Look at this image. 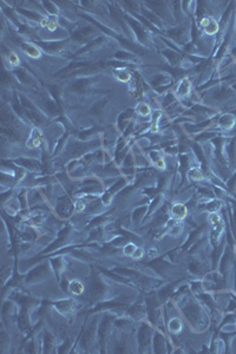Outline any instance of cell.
<instances>
[{"mask_svg":"<svg viewBox=\"0 0 236 354\" xmlns=\"http://www.w3.org/2000/svg\"><path fill=\"white\" fill-rule=\"evenodd\" d=\"M202 26L206 28V32L209 33V34H214V33L217 32V23L215 20H212L210 18H204L202 20Z\"/></svg>","mask_w":236,"mask_h":354,"instance_id":"cell-1","label":"cell"},{"mask_svg":"<svg viewBox=\"0 0 236 354\" xmlns=\"http://www.w3.org/2000/svg\"><path fill=\"white\" fill-rule=\"evenodd\" d=\"M187 208L183 204H175L171 208V215L173 217L177 218V220H182L187 216Z\"/></svg>","mask_w":236,"mask_h":354,"instance_id":"cell-2","label":"cell"},{"mask_svg":"<svg viewBox=\"0 0 236 354\" xmlns=\"http://www.w3.org/2000/svg\"><path fill=\"white\" fill-rule=\"evenodd\" d=\"M70 290H71L73 294L79 295V294H82L83 290H84V286H83V283H80L79 281H72V282L70 283Z\"/></svg>","mask_w":236,"mask_h":354,"instance_id":"cell-3","label":"cell"},{"mask_svg":"<svg viewBox=\"0 0 236 354\" xmlns=\"http://www.w3.org/2000/svg\"><path fill=\"white\" fill-rule=\"evenodd\" d=\"M189 176L191 177L192 180H195V181H201V180L203 178V175H202V172H201L198 169H196V168L191 169V170L189 171Z\"/></svg>","mask_w":236,"mask_h":354,"instance_id":"cell-4","label":"cell"},{"mask_svg":"<svg viewBox=\"0 0 236 354\" xmlns=\"http://www.w3.org/2000/svg\"><path fill=\"white\" fill-rule=\"evenodd\" d=\"M169 327H170V329H171V330L174 332V333H177L178 330H181L182 325H181V322H179V320L175 319V320H173V321H170Z\"/></svg>","mask_w":236,"mask_h":354,"instance_id":"cell-5","label":"cell"},{"mask_svg":"<svg viewBox=\"0 0 236 354\" xmlns=\"http://www.w3.org/2000/svg\"><path fill=\"white\" fill-rule=\"evenodd\" d=\"M138 112L141 113V115H143V116H146V115H149V112H150V107L146 105V104H141L138 106Z\"/></svg>","mask_w":236,"mask_h":354,"instance_id":"cell-6","label":"cell"},{"mask_svg":"<svg viewBox=\"0 0 236 354\" xmlns=\"http://www.w3.org/2000/svg\"><path fill=\"white\" fill-rule=\"evenodd\" d=\"M136 249H137V248L132 245V243H130V245H127V246L124 248V253H125V255H131V256H132Z\"/></svg>","mask_w":236,"mask_h":354,"instance_id":"cell-7","label":"cell"},{"mask_svg":"<svg viewBox=\"0 0 236 354\" xmlns=\"http://www.w3.org/2000/svg\"><path fill=\"white\" fill-rule=\"evenodd\" d=\"M143 255H144V249H142V248H137V249L135 250V253H134L132 257H134V259H136V260H138V259H142V257H143Z\"/></svg>","mask_w":236,"mask_h":354,"instance_id":"cell-8","label":"cell"},{"mask_svg":"<svg viewBox=\"0 0 236 354\" xmlns=\"http://www.w3.org/2000/svg\"><path fill=\"white\" fill-rule=\"evenodd\" d=\"M27 52H28L30 56H32V57H38V56H39V51H38L36 47H33V46H30L28 50H27Z\"/></svg>","mask_w":236,"mask_h":354,"instance_id":"cell-9","label":"cell"},{"mask_svg":"<svg viewBox=\"0 0 236 354\" xmlns=\"http://www.w3.org/2000/svg\"><path fill=\"white\" fill-rule=\"evenodd\" d=\"M210 221H211V223H212L214 226H216V224L220 222V216H218L217 214H212V215L210 216Z\"/></svg>","mask_w":236,"mask_h":354,"instance_id":"cell-10","label":"cell"},{"mask_svg":"<svg viewBox=\"0 0 236 354\" xmlns=\"http://www.w3.org/2000/svg\"><path fill=\"white\" fill-rule=\"evenodd\" d=\"M8 60H9V63H11V64H13V65L19 64V59H18V57L16 56V54H9Z\"/></svg>","mask_w":236,"mask_h":354,"instance_id":"cell-11","label":"cell"},{"mask_svg":"<svg viewBox=\"0 0 236 354\" xmlns=\"http://www.w3.org/2000/svg\"><path fill=\"white\" fill-rule=\"evenodd\" d=\"M149 256H150V257L157 256V250H155V249H150V250H149Z\"/></svg>","mask_w":236,"mask_h":354,"instance_id":"cell-12","label":"cell"},{"mask_svg":"<svg viewBox=\"0 0 236 354\" xmlns=\"http://www.w3.org/2000/svg\"><path fill=\"white\" fill-rule=\"evenodd\" d=\"M83 208H84V203H83V202H78V203H77V209L80 210V209H83Z\"/></svg>","mask_w":236,"mask_h":354,"instance_id":"cell-13","label":"cell"}]
</instances>
